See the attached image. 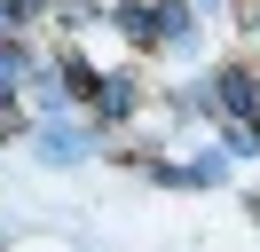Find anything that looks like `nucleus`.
Instances as JSON below:
<instances>
[{"label": "nucleus", "mask_w": 260, "mask_h": 252, "mask_svg": "<svg viewBox=\"0 0 260 252\" xmlns=\"http://www.w3.org/2000/svg\"><path fill=\"white\" fill-rule=\"evenodd\" d=\"M8 24H24V0H0V32Z\"/></svg>", "instance_id": "7ed1b4c3"}, {"label": "nucleus", "mask_w": 260, "mask_h": 252, "mask_svg": "<svg viewBox=\"0 0 260 252\" xmlns=\"http://www.w3.org/2000/svg\"><path fill=\"white\" fill-rule=\"evenodd\" d=\"M40 158H79V134H40Z\"/></svg>", "instance_id": "f03ea898"}, {"label": "nucleus", "mask_w": 260, "mask_h": 252, "mask_svg": "<svg viewBox=\"0 0 260 252\" xmlns=\"http://www.w3.org/2000/svg\"><path fill=\"white\" fill-rule=\"evenodd\" d=\"M16 79H24V55H16V47H8V40H0V94L16 87Z\"/></svg>", "instance_id": "f257e3e1"}]
</instances>
